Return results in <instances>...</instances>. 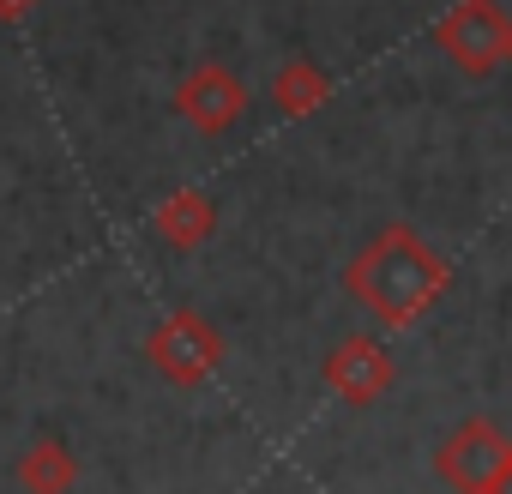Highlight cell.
Segmentation results:
<instances>
[{"instance_id":"obj_7","label":"cell","mask_w":512,"mask_h":494,"mask_svg":"<svg viewBox=\"0 0 512 494\" xmlns=\"http://www.w3.org/2000/svg\"><path fill=\"white\" fill-rule=\"evenodd\" d=\"M151 229H157V241L175 247V254H187V247L211 241V229H217V205H211V193L181 187V193H169V199L151 211Z\"/></svg>"},{"instance_id":"obj_10","label":"cell","mask_w":512,"mask_h":494,"mask_svg":"<svg viewBox=\"0 0 512 494\" xmlns=\"http://www.w3.org/2000/svg\"><path fill=\"white\" fill-rule=\"evenodd\" d=\"M43 0H0V25H25V13H37Z\"/></svg>"},{"instance_id":"obj_12","label":"cell","mask_w":512,"mask_h":494,"mask_svg":"<svg viewBox=\"0 0 512 494\" xmlns=\"http://www.w3.org/2000/svg\"><path fill=\"white\" fill-rule=\"evenodd\" d=\"M506 61H512V43H506Z\"/></svg>"},{"instance_id":"obj_6","label":"cell","mask_w":512,"mask_h":494,"mask_svg":"<svg viewBox=\"0 0 512 494\" xmlns=\"http://www.w3.org/2000/svg\"><path fill=\"white\" fill-rule=\"evenodd\" d=\"M326 386H332L344 404H374V398L392 386V356H386L374 338H344V344L326 356Z\"/></svg>"},{"instance_id":"obj_11","label":"cell","mask_w":512,"mask_h":494,"mask_svg":"<svg viewBox=\"0 0 512 494\" xmlns=\"http://www.w3.org/2000/svg\"><path fill=\"white\" fill-rule=\"evenodd\" d=\"M488 494H512V452H506V464H500V476H494V488Z\"/></svg>"},{"instance_id":"obj_1","label":"cell","mask_w":512,"mask_h":494,"mask_svg":"<svg viewBox=\"0 0 512 494\" xmlns=\"http://www.w3.org/2000/svg\"><path fill=\"white\" fill-rule=\"evenodd\" d=\"M350 296L362 308H374L386 326H410L440 290H446V260L410 229V223H386L344 272Z\"/></svg>"},{"instance_id":"obj_2","label":"cell","mask_w":512,"mask_h":494,"mask_svg":"<svg viewBox=\"0 0 512 494\" xmlns=\"http://www.w3.org/2000/svg\"><path fill=\"white\" fill-rule=\"evenodd\" d=\"M145 356H151V368H157L169 386H205V380L223 368V338H217L211 320H199V314H169V320L151 326Z\"/></svg>"},{"instance_id":"obj_8","label":"cell","mask_w":512,"mask_h":494,"mask_svg":"<svg viewBox=\"0 0 512 494\" xmlns=\"http://www.w3.org/2000/svg\"><path fill=\"white\" fill-rule=\"evenodd\" d=\"M13 476H19L25 494H73V482H79V458H73L67 440L43 434V440H31V446L19 452Z\"/></svg>"},{"instance_id":"obj_4","label":"cell","mask_w":512,"mask_h":494,"mask_svg":"<svg viewBox=\"0 0 512 494\" xmlns=\"http://www.w3.org/2000/svg\"><path fill=\"white\" fill-rule=\"evenodd\" d=\"M175 115L199 133H229L247 115V85L223 67V61H199L181 85H175Z\"/></svg>"},{"instance_id":"obj_9","label":"cell","mask_w":512,"mask_h":494,"mask_svg":"<svg viewBox=\"0 0 512 494\" xmlns=\"http://www.w3.org/2000/svg\"><path fill=\"white\" fill-rule=\"evenodd\" d=\"M326 97H332V79H326L314 61H290V67H278V79H272V103H278L284 115H314Z\"/></svg>"},{"instance_id":"obj_3","label":"cell","mask_w":512,"mask_h":494,"mask_svg":"<svg viewBox=\"0 0 512 494\" xmlns=\"http://www.w3.org/2000/svg\"><path fill=\"white\" fill-rule=\"evenodd\" d=\"M440 49L464 67V73H494L506 61V43H512V25L500 19L494 0H458V7L440 19Z\"/></svg>"},{"instance_id":"obj_5","label":"cell","mask_w":512,"mask_h":494,"mask_svg":"<svg viewBox=\"0 0 512 494\" xmlns=\"http://www.w3.org/2000/svg\"><path fill=\"white\" fill-rule=\"evenodd\" d=\"M506 452H512V440H506L494 422L470 416V422L440 446L434 470H440V482H452L458 494H488L494 476H500V464H506Z\"/></svg>"}]
</instances>
